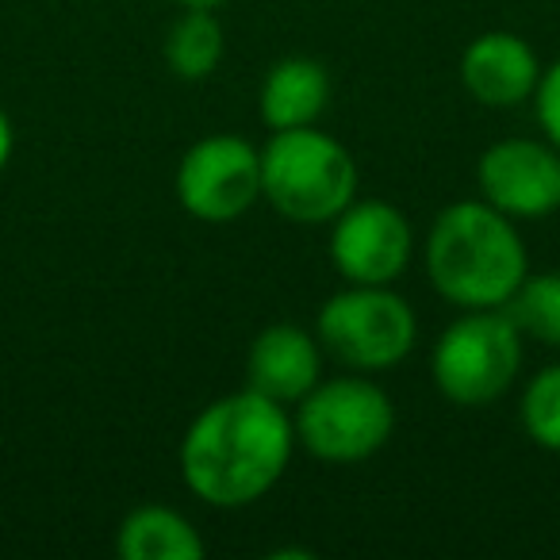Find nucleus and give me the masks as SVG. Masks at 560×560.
Masks as SVG:
<instances>
[{
    "mask_svg": "<svg viewBox=\"0 0 560 560\" xmlns=\"http://www.w3.org/2000/svg\"><path fill=\"white\" fill-rule=\"evenodd\" d=\"M330 104V73L323 62L304 55L280 58L265 70L257 112L269 131H292V127H315Z\"/></svg>",
    "mask_w": 560,
    "mask_h": 560,
    "instance_id": "obj_12",
    "label": "nucleus"
},
{
    "mask_svg": "<svg viewBox=\"0 0 560 560\" xmlns=\"http://www.w3.org/2000/svg\"><path fill=\"white\" fill-rule=\"evenodd\" d=\"M545 66L514 32H483L460 55V85L483 108H518L534 101Z\"/></svg>",
    "mask_w": 560,
    "mask_h": 560,
    "instance_id": "obj_11",
    "label": "nucleus"
},
{
    "mask_svg": "<svg viewBox=\"0 0 560 560\" xmlns=\"http://www.w3.org/2000/svg\"><path fill=\"white\" fill-rule=\"evenodd\" d=\"M430 373L450 404H495L522 373V330L503 307L465 312L442 330L430 358Z\"/></svg>",
    "mask_w": 560,
    "mask_h": 560,
    "instance_id": "obj_6",
    "label": "nucleus"
},
{
    "mask_svg": "<svg viewBox=\"0 0 560 560\" xmlns=\"http://www.w3.org/2000/svg\"><path fill=\"white\" fill-rule=\"evenodd\" d=\"M173 192L200 223H234L261 200V150L242 135H208L180 154Z\"/></svg>",
    "mask_w": 560,
    "mask_h": 560,
    "instance_id": "obj_7",
    "label": "nucleus"
},
{
    "mask_svg": "<svg viewBox=\"0 0 560 560\" xmlns=\"http://www.w3.org/2000/svg\"><path fill=\"white\" fill-rule=\"evenodd\" d=\"M534 108H537V124H541L545 139L560 150V58L541 70V81H537V93H534Z\"/></svg>",
    "mask_w": 560,
    "mask_h": 560,
    "instance_id": "obj_17",
    "label": "nucleus"
},
{
    "mask_svg": "<svg viewBox=\"0 0 560 560\" xmlns=\"http://www.w3.org/2000/svg\"><path fill=\"white\" fill-rule=\"evenodd\" d=\"M330 265L346 284H396L411 265L415 234L388 200H353L330 219Z\"/></svg>",
    "mask_w": 560,
    "mask_h": 560,
    "instance_id": "obj_8",
    "label": "nucleus"
},
{
    "mask_svg": "<svg viewBox=\"0 0 560 560\" xmlns=\"http://www.w3.org/2000/svg\"><path fill=\"white\" fill-rule=\"evenodd\" d=\"M261 200L289 223H330L358 200V162L319 127L272 131L261 147Z\"/></svg>",
    "mask_w": 560,
    "mask_h": 560,
    "instance_id": "obj_3",
    "label": "nucleus"
},
{
    "mask_svg": "<svg viewBox=\"0 0 560 560\" xmlns=\"http://www.w3.org/2000/svg\"><path fill=\"white\" fill-rule=\"evenodd\" d=\"M223 24L211 9H185L165 32V66L180 81H208L223 62Z\"/></svg>",
    "mask_w": 560,
    "mask_h": 560,
    "instance_id": "obj_14",
    "label": "nucleus"
},
{
    "mask_svg": "<svg viewBox=\"0 0 560 560\" xmlns=\"http://www.w3.org/2000/svg\"><path fill=\"white\" fill-rule=\"evenodd\" d=\"M296 445L327 465H358L381 453L396 434V404L369 376L319 381L292 415Z\"/></svg>",
    "mask_w": 560,
    "mask_h": 560,
    "instance_id": "obj_4",
    "label": "nucleus"
},
{
    "mask_svg": "<svg viewBox=\"0 0 560 560\" xmlns=\"http://www.w3.org/2000/svg\"><path fill=\"white\" fill-rule=\"evenodd\" d=\"M296 427L289 411L242 388L208 404L180 438V480L219 511L257 503L289 472Z\"/></svg>",
    "mask_w": 560,
    "mask_h": 560,
    "instance_id": "obj_1",
    "label": "nucleus"
},
{
    "mask_svg": "<svg viewBox=\"0 0 560 560\" xmlns=\"http://www.w3.org/2000/svg\"><path fill=\"white\" fill-rule=\"evenodd\" d=\"M503 312L514 319L522 338L560 350V272H526Z\"/></svg>",
    "mask_w": 560,
    "mask_h": 560,
    "instance_id": "obj_15",
    "label": "nucleus"
},
{
    "mask_svg": "<svg viewBox=\"0 0 560 560\" xmlns=\"http://www.w3.org/2000/svg\"><path fill=\"white\" fill-rule=\"evenodd\" d=\"M518 419L529 442L549 453H560V361L529 376L518 404Z\"/></svg>",
    "mask_w": 560,
    "mask_h": 560,
    "instance_id": "obj_16",
    "label": "nucleus"
},
{
    "mask_svg": "<svg viewBox=\"0 0 560 560\" xmlns=\"http://www.w3.org/2000/svg\"><path fill=\"white\" fill-rule=\"evenodd\" d=\"M323 381V346L296 323H269L246 353V388L280 407H296Z\"/></svg>",
    "mask_w": 560,
    "mask_h": 560,
    "instance_id": "obj_10",
    "label": "nucleus"
},
{
    "mask_svg": "<svg viewBox=\"0 0 560 560\" xmlns=\"http://www.w3.org/2000/svg\"><path fill=\"white\" fill-rule=\"evenodd\" d=\"M315 338L350 373H384L415 350L419 315L392 284H350L319 307Z\"/></svg>",
    "mask_w": 560,
    "mask_h": 560,
    "instance_id": "obj_5",
    "label": "nucleus"
},
{
    "mask_svg": "<svg viewBox=\"0 0 560 560\" xmlns=\"http://www.w3.org/2000/svg\"><path fill=\"white\" fill-rule=\"evenodd\" d=\"M480 200L522 219H545L560 208V150L549 139H499L476 162Z\"/></svg>",
    "mask_w": 560,
    "mask_h": 560,
    "instance_id": "obj_9",
    "label": "nucleus"
},
{
    "mask_svg": "<svg viewBox=\"0 0 560 560\" xmlns=\"http://www.w3.org/2000/svg\"><path fill=\"white\" fill-rule=\"evenodd\" d=\"M116 552L124 560H203L208 545L180 511L142 503L119 522Z\"/></svg>",
    "mask_w": 560,
    "mask_h": 560,
    "instance_id": "obj_13",
    "label": "nucleus"
},
{
    "mask_svg": "<svg viewBox=\"0 0 560 560\" xmlns=\"http://www.w3.org/2000/svg\"><path fill=\"white\" fill-rule=\"evenodd\" d=\"M427 277L460 312L503 307L529 272L518 223L488 200H457L427 234Z\"/></svg>",
    "mask_w": 560,
    "mask_h": 560,
    "instance_id": "obj_2",
    "label": "nucleus"
},
{
    "mask_svg": "<svg viewBox=\"0 0 560 560\" xmlns=\"http://www.w3.org/2000/svg\"><path fill=\"white\" fill-rule=\"evenodd\" d=\"M12 150H16V131H12V119H9V112L0 108V173L9 170V162H12Z\"/></svg>",
    "mask_w": 560,
    "mask_h": 560,
    "instance_id": "obj_18",
    "label": "nucleus"
},
{
    "mask_svg": "<svg viewBox=\"0 0 560 560\" xmlns=\"http://www.w3.org/2000/svg\"><path fill=\"white\" fill-rule=\"evenodd\" d=\"M173 4H180V9H223L226 0H173Z\"/></svg>",
    "mask_w": 560,
    "mask_h": 560,
    "instance_id": "obj_19",
    "label": "nucleus"
}]
</instances>
